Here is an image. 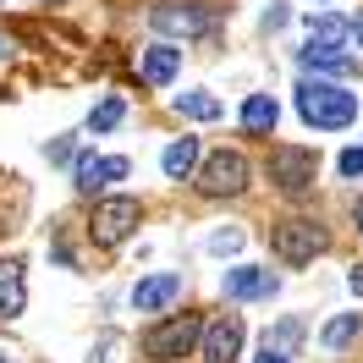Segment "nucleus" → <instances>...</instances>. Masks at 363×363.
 I'll return each mask as SVG.
<instances>
[{
	"label": "nucleus",
	"instance_id": "f257e3e1",
	"mask_svg": "<svg viewBox=\"0 0 363 363\" xmlns=\"http://www.w3.org/2000/svg\"><path fill=\"white\" fill-rule=\"evenodd\" d=\"M297 116H303L308 127H325V133L352 127V121H358V94H347L341 83L303 77V83H297Z\"/></svg>",
	"mask_w": 363,
	"mask_h": 363
},
{
	"label": "nucleus",
	"instance_id": "f03ea898",
	"mask_svg": "<svg viewBox=\"0 0 363 363\" xmlns=\"http://www.w3.org/2000/svg\"><path fill=\"white\" fill-rule=\"evenodd\" d=\"M199 336H204L199 314H165L160 325L143 330V358L149 363H171V358H182V352H193Z\"/></svg>",
	"mask_w": 363,
	"mask_h": 363
},
{
	"label": "nucleus",
	"instance_id": "7ed1b4c3",
	"mask_svg": "<svg viewBox=\"0 0 363 363\" xmlns=\"http://www.w3.org/2000/svg\"><path fill=\"white\" fill-rule=\"evenodd\" d=\"M270 248H275L281 264H314L319 253L330 248V237H325V226L292 215V220H275V226H270Z\"/></svg>",
	"mask_w": 363,
	"mask_h": 363
},
{
	"label": "nucleus",
	"instance_id": "20e7f679",
	"mask_svg": "<svg viewBox=\"0 0 363 363\" xmlns=\"http://www.w3.org/2000/svg\"><path fill=\"white\" fill-rule=\"evenodd\" d=\"M264 171H270L275 193H286V199H303V193H314L319 160H314V149H297V143H281V149H270Z\"/></svg>",
	"mask_w": 363,
	"mask_h": 363
},
{
	"label": "nucleus",
	"instance_id": "39448f33",
	"mask_svg": "<svg viewBox=\"0 0 363 363\" xmlns=\"http://www.w3.org/2000/svg\"><path fill=\"white\" fill-rule=\"evenodd\" d=\"M138 220H143L138 199H99V204H94L89 231H94V242H99V248H121V242L138 231Z\"/></svg>",
	"mask_w": 363,
	"mask_h": 363
},
{
	"label": "nucleus",
	"instance_id": "423d86ee",
	"mask_svg": "<svg viewBox=\"0 0 363 363\" xmlns=\"http://www.w3.org/2000/svg\"><path fill=\"white\" fill-rule=\"evenodd\" d=\"M248 160L237 155V149H220V155H209L204 165H199V187H204L209 199H237L242 187H248Z\"/></svg>",
	"mask_w": 363,
	"mask_h": 363
},
{
	"label": "nucleus",
	"instance_id": "0eeeda50",
	"mask_svg": "<svg viewBox=\"0 0 363 363\" xmlns=\"http://www.w3.org/2000/svg\"><path fill=\"white\" fill-rule=\"evenodd\" d=\"M242 341H248V325H242V314H220V319H209V325H204L199 352H204V363H237Z\"/></svg>",
	"mask_w": 363,
	"mask_h": 363
},
{
	"label": "nucleus",
	"instance_id": "6e6552de",
	"mask_svg": "<svg viewBox=\"0 0 363 363\" xmlns=\"http://www.w3.org/2000/svg\"><path fill=\"white\" fill-rule=\"evenodd\" d=\"M149 23H155V33L199 39V33H209V11H204V6H155V11H149Z\"/></svg>",
	"mask_w": 363,
	"mask_h": 363
},
{
	"label": "nucleus",
	"instance_id": "1a4fd4ad",
	"mask_svg": "<svg viewBox=\"0 0 363 363\" xmlns=\"http://www.w3.org/2000/svg\"><path fill=\"white\" fill-rule=\"evenodd\" d=\"M281 292V275L259 270V264H237L226 270V297L231 303H253V297H275Z\"/></svg>",
	"mask_w": 363,
	"mask_h": 363
},
{
	"label": "nucleus",
	"instance_id": "9d476101",
	"mask_svg": "<svg viewBox=\"0 0 363 363\" xmlns=\"http://www.w3.org/2000/svg\"><path fill=\"white\" fill-rule=\"evenodd\" d=\"M177 297H182V275L160 270V275H149V281H138V286H133V308H138V314H160V308H171Z\"/></svg>",
	"mask_w": 363,
	"mask_h": 363
},
{
	"label": "nucleus",
	"instance_id": "9b49d317",
	"mask_svg": "<svg viewBox=\"0 0 363 363\" xmlns=\"http://www.w3.org/2000/svg\"><path fill=\"white\" fill-rule=\"evenodd\" d=\"M127 171H133V165H127L121 155H83L77 165H72V177H77V187H83V193H99L105 182H121Z\"/></svg>",
	"mask_w": 363,
	"mask_h": 363
},
{
	"label": "nucleus",
	"instance_id": "f8f14e48",
	"mask_svg": "<svg viewBox=\"0 0 363 363\" xmlns=\"http://www.w3.org/2000/svg\"><path fill=\"white\" fill-rule=\"evenodd\" d=\"M28 308V264L0 259V319H17Z\"/></svg>",
	"mask_w": 363,
	"mask_h": 363
},
{
	"label": "nucleus",
	"instance_id": "ddd939ff",
	"mask_svg": "<svg viewBox=\"0 0 363 363\" xmlns=\"http://www.w3.org/2000/svg\"><path fill=\"white\" fill-rule=\"evenodd\" d=\"M297 61H303V72L319 77V83H325V77H358V55H352V50H303Z\"/></svg>",
	"mask_w": 363,
	"mask_h": 363
},
{
	"label": "nucleus",
	"instance_id": "4468645a",
	"mask_svg": "<svg viewBox=\"0 0 363 363\" xmlns=\"http://www.w3.org/2000/svg\"><path fill=\"white\" fill-rule=\"evenodd\" d=\"M177 67H182V50L177 45H149V50H143V83L165 89V83L177 77Z\"/></svg>",
	"mask_w": 363,
	"mask_h": 363
},
{
	"label": "nucleus",
	"instance_id": "2eb2a0df",
	"mask_svg": "<svg viewBox=\"0 0 363 363\" xmlns=\"http://www.w3.org/2000/svg\"><path fill=\"white\" fill-rule=\"evenodd\" d=\"M193 165H199V138H177V143H165V155H160V171L171 182L193 177Z\"/></svg>",
	"mask_w": 363,
	"mask_h": 363
},
{
	"label": "nucleus",
	"instance_id": "dca6fc26",
	"mask_svg": "<svg viewBox=\"0 0 363 363\" xmlns=\"http://www.w3.org/2000/svg\"><path fill=\"white\" fill-rule=\"evenodd\" d=\"M275 121H281V105H275L270 94H248L242 99V127L248 133H275Z\"/></svg>",
	"mask_w": 363,
	"mask_h": 363
},
{
	"label": "nucleus",
	"instance_id": "f3484780",
	"mask_svg": "<svg viewBox=\"0 0 363 363\" xmlns=\"http://www.w3.org/2000/svg\"><path fill=\"white\" fill-rule=\"evenodd\" d=\"M347 45V23L341 17H308V50H341Z\"/></svg>",
	"mask_w": 363,
	"mask_h": 363
},
{
	"label": "nucleus",
	"instance_id": "a211bd4d",
	"mask_svg": "<svg viewBox=\"0 0 363 363\" xmlns=\"http://www.w3.org/2000/svg\"><path fill=\"white\" fill-rule=\"evenodd\" d=\"M358 330H363V314H336L325 330H319V347H330V352H341L347 341H358Z\"/></svg>",
	"mask_w": 363,
	"mask_h": 363
},
{
	"label": "nucleus",
	"instance_id": "6ab92c4d",
	"mask_svg": "<svg viewBox=\"0 0 363 363\" xmlns=\"http://www.w3.org/2000/svg\"><path fill=\"white\" fill-rule=\"evenodd\" d=\"M177 111L193 116V121H215V116H220V99L209 89H187V94H177Z\"/></svg>",
	"mask_w": 363,
	"mask_h": 363
},
{
	"label": "nucleus",
	"instance_id": "aec40b11",
	"mask_svg": "<svg viewBox=\"0 0 363 363\" xmlns=\"http://www.w3.org/2000/svg\"><path fill=\"white\" fill-rule=\"evenodd\" d=\"M264 347H270V352H281V358H292L297 347H303V325H297V319H281L270 336H264Z\"/></svg>",
	"mask_w": 363,
	"mask_h": 363
},
{
	"label": "nucleus",
	"instance_id": "412c9836",
	"mask_svg": "<svg viewBox=\"0 0 363 363\" xmlns=\"http://www.w3.org/2000/svg\"><path fill=\"white\" fill-rule=\"evenodd\" d=\"M121 116H127V99H116V94H111V99H99V105H94L89 127H94V133H111V127L121 121Z\"/></svg>",
	"mask_w": 363,
	"mask_h": 363
},
{
	"label": "nucleus",
	"instance_id": "4be33fe9",
	"mask_svg": "<svg viewBox=\"0 0 363 363\" xmlns=\"http://www.w3.org/2000/svg\"><path fill=\"white\" fill-rule=\"evenodd\" d=\"M242 248V231H215L209 237V253H237Z\"/></svg>",
	"mask_w": 363,
	"mask_h": 363
},
{
	"label": "nucleus",
	"instance_id": "5701e85b",
	"mask_svg": "<svg viewBox=\"0 0 363 363\" xmlns=\"http://www.w3.org/2000/svg\"><path fill=\"white\" fill-rule=\"evenodd\" d=\"M341 177H363V149H341Z\"/></svg>",
	"mask_w": 363,
	"mask_h": 363
},
{
	"label": "nucleus",
	"instance_id": "b1692460",
	"mask_svg": "<svg viewBox=\"0 0 363 363\" xmlns=\"http://www.w3.org/2000/svg\"><path fill=\"white\" fill-rule=\"evenodd\" d=\"M264 28H270V33H275V28H286V6H270V11H264Z\"/></svg>",
	"mask_w": 363,
	"mask_h": 363
},
{
	"label": "nucleus",
	"instance_id": "393cba45",
	"mask_svg": "<svg viewBox=\"0 0 363 363\" xmlns=\"http://www.w3.org/2000/svg\"><path fill=\"white\" fill-rule=\"evenodd\" d=\"M347 39H358V50H363V11L352 17V23H347Z\"/></svg>",
	"mask_w": 363,
	"mask_h": 363
},
{
	"label": "nucleus",
	"instance_id": "a878e982",
	"mask_svg": "<svg viewBox=\"0 0 363 363\" xmlns=\"http://www.w3.org/2000/svg\"><path fill=\"white\" fill-rule=\"evenodd\" d=\"M347 286H352V292L363 297V264H358V270H352V275H347Z\"/></svg>",
	"mask_w": 363,
	"mask_h": 363
},
{
	"label": "nucleus",
	"instance_id": "bb28decb",
	"mask_svg": "<svg viewBox=\"0 0 363 363\" xmlns=\"http://www.w3.org/2000/svg\"><path fill=\"white\" fill-rule=\"evenodd\" d=\"M253 363H292V358H281V352H270V347H264V352H259Z\"/></svg>",
	"mask_w": 363,
	"mask_h": 363
},
{
	"label": "nucleus",
	"instance_id": "cd10ccee",
	"mask_svg": "<svg viewBox=\"0 0 363 363\" xmlns=\"http://www.w3.org/2000/svg\"><path fill=\"white\" fill-rule=\"evenodd\" d=\"M352 226L363 231V199H358V204H352Z\"/></svg>",
	"mask_w": 363,
	"mask_h": 363
},
{
	"label": "nucleus",
	"instance_id": "c85d7f7f",
	"mask_svg": "<svg viewBox=\"0 0 363 363\" xmlns=\"http://www.w3.org/2000/svg\"><path fill=\"white\" fill-rule=\"evenodd\" d=\"M6 55H11V39H0V61H6Z\"/></svg>",
	"mask_w": 363,
	"mask_h": 363
}]
</instances>
